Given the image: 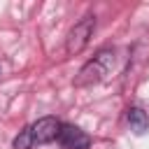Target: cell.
<instances>
[{"label":"cell","instance_id":"obj_1","mask_svg":"<svg viewBox=\"0 0 149 149\" xmlns=\"http://www.w3.org/2000/svg\"><path fill=\"white\" fill-rule=\"evenodd\" d=\"M61 121L56 116H42L35 123H30L28 128H23L16 137H14V149H33L37 144H49L54 140H58V130H61Z\"/></svg>","mask_w":149,"mask_h":149},{"label":"cell","instance_id":"obj_2","mask_svg":"<svg viewBox=\"0 0 149 149\" xmlns=\"http://www.w3.org/2000/svg\"><path fill=\"white\" fill-rule=\"evenodd\" d=\"M112 68H114V51H112V49H100V51L79 70V74L74 77V86L84 88V86L100 84L102 79H107V74L112 72Z\"/></svg>","mask_w":149,"mask_h":149},{"label":"cell","instance_id":"obj_6","mask_svg":"<svg viewBox=\"0 0 149 149\" xmlns=\"http://www.w3.org/2000/svg\"><path fill=\"white\" fill-rule=\"evenodd\" d=\"M0 77H2V65H0Z\"/></svg>","mask_w":149,"mask_h":149},{"label":"cell","instance_id":"obj_4","mask_svg":"<svg viewBox=\"0 0 149 149\" xmlns=\"http://www.w3.org/2000/svg\"><path fill=\"white\" fill-rule=\"evenodd\" d=\"M58 142L63 149H88L91 147V137L77 128V126H70V123H63L61 130H58Z\"/></svg>","mask_w":149,"mask_h":149},{"label":"cell","instance_id":"obj_5","mask_svg":"<svg viewBox=\"0 0 149 149\" xmlns=\"http://www.w3.org/2000/svg\"><path fill=\"white\" fill-rule=\"evenodd\" d=\"M128 123H130V130L135 135H142L149 130V114L142 107H130L128 109Z\"/></svg>","mask_w":149,"mask_h":149},{"label":"cell","instance_id":"obj_3","mask_svg":"<svg viewBox=\"0 0 149 149\" xmlns=\"http://www.w3.org/2000/svg\"><path fill=\"white\" fill-rule=\"evenodd\" d=\"M93 30H95V16H93V14H86L81 21H77V23L70 28V33H68V37H65V51H68L70 56L84 51V47L88 44Z\"/></svg>","mask_w":149,"mask_h":149}]
</instances>
